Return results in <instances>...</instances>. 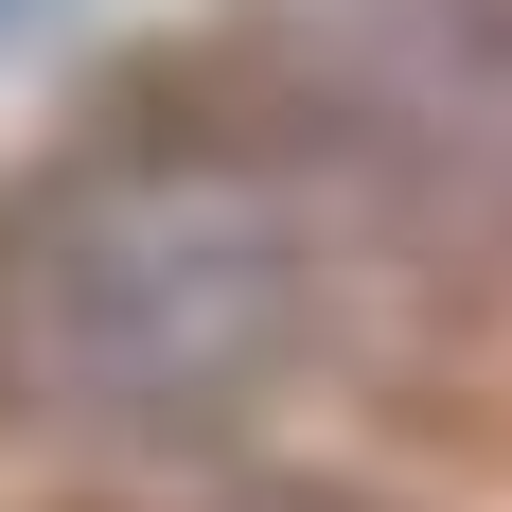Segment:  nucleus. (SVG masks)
Returning <instances> with one entry per match:
<instances>
[{
    "label": "nucleus",
    "mask_w": 512,
    "mask_h": 512,
    "mask_svg": "<svg viewBox=\"0 0 512 512\" xmlns=\"http://www.w3.org/2000/svg\"><path fill=\"white\" fill-rule=\"evenodd\" d=\"M336 336V230L301 159L230 124H89L0 177V442L36 460H212Z\"/></svg>",
    "instance_id": "nucleus-1"
},
{
    "label": "nucleus",
    "mask_w": 512,
    "mask_h": 512,
    "mask_svg": "<svg viewBox=\"0 0 512 512\" xmlns=\"http://www.w3.org/2000/svg\"><path fill=\"white\" fill-rule=\"evenodd\" d=\"M371 71L477 195H512V0H371Z\"/></svg>",
    "instance_id": "nucleus-2"
},
{
    "label": "nucleus",
    "mask_w": 512,
    "mask_h": 512,
    "mask_svg": "<svg viewBox=\"0 0 512 512\" xmlns=\"http://www.w3.org/2000/svg\"><path fill=\"white\" fill-rule=\"evenodd\" d=\"M89 512H389V495H336V477H159V495H89Z\"/></svg>",
    "instance_id": "nucleus-3"
},
{
    "label": "nucleus",
    "mask_w": 512,
    "mask_h": 512,
    "mask_svg": "<svg viewBox=\"0 0 512 512\" xmlns=\"http://www.w3.org/2000/svg\"><path fill=\"white\" fill-rule=\"evenodd\" d=\"M0 18H18V0H0Z\"/></svg>",
    "instance_id": "nucleus-4"
}]
</instances>
